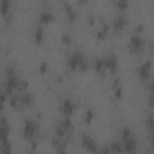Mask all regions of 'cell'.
I'll use <instances>...</instances> for the list:
<instances>
[{"mask_svg": "<svg viewBox=\"0 0 154 154\" xmlns=\"http://www.w3.org/2000/svg\"><path fill=\"white\" fill-rule=\"evenodd\" d=\"M76 109V105L71 99H65L60 106V111L65 117H70Z\"/></svg>", "mask_w": 154, "mask_h": 154, "instance_id": "52a82bcc", "label": "cell"}, {"mask_svg": "<svg viewBox=\"0 0 154 154\" xmlns=\"http://www.w3.org/2000/svg\"><path fill=\"white\" fill-rule=\"evenodd\" d=\"M34 38H35V42H36L37 45H40V43L45 40V30H43V28H42L41 25L36 26L35 32H34Z\"/></svg>", "mask_w": 154, "mask_h": 154, "instance_id": "5bb4252c", "label": "cell"}, {"mask_svg": "<svg viewBox=\"0 0 154 154\" xmlns=\"http://www.w3.org/2000/svg\"><path fill=\"white\" fill-rule=\"evenodd\" d=\"M150 73H152V61L147 60L144 63H142L138 67V77L142 79V81H147L149 77H150Z\"/></svg>", "mask_w": 154, "mask_h": 154, "instance_id": "8992f818", "label": "cell"}, {"mask_svg": "<svg viewBox=\"0 0 154 154\" xmlns=\"http://www.w3.org/2000/svg\"><path fill=\"white\" fill-rule=\"evenodd\" d=\"M54 18H55V16H54L53 12L49 11V10H41L40 13H38V22H40V23L48 24V23L53 22Z\"/></svg>", "mask_w": 154, "mask_h": 154, "instance_id": "9c48e42d", "label": "cell"}, {"mask_svg": "<svg viewBox=\"0 0 154 154\" xmlns=\"http://www.w3.org/2000/svg\"><path fill=\"white\" fill-rule=\"evenodd\" d=\"M122 144H123V149H124V152H126V153H129V154L136 152L137 141H136V138H135L134 136H131V137L124 140V141L122 142Z\"/></svg>", "mask_w": 154, "mask_h": 154, "instance_id": "ba28073f", "label": "cell"}, {"mask_svg": "<svg viewBox=\"0 0 154 154\" xmlns=\"http://www.w3.org/2000/svg\"><path fill=\"white\" fill-rule=\"evenodd\" d=\"M19 99H20V103L22 105H24V106H32L34 105V102H35V96L31 94V93H23L20 96H19Z\"/></svg>", "mask_w": 154, "mask_h": 154, "instance_id": "4fadbf2b", "label": "cell"}, {"mask_svg": "<svg viewBox=\"0 0 154 154\" xmlns=\"http://www.w3.org/2000/svg\"><path fill=\"white\" fill-rule=\"evenodd\" d=\"M146 125L149 130H152V128H153V117L152 116H148V118L146 119Z\"/></svg>", "mask_w": 154, "mask_h": 154, "instance_id": "f1b7e54d", "label": "cell"}, {"mask_svg": "<svg viewBox=\"0 0 154 154\" xmlns=\"http://www.w3.org/2000/svg\"><path fill=\"white\" fill-rule=\"evenodd\" d=\"M114 5L118 10H126L129 6V1L128 0H118L114 2Z\"/></svg>", "mask_w": 154, "mask_h": 154, "instance_id": "7402d4cb", "label": "cell"}, {"mask_svg": "<svg viewBox=\"0 0 154 154\" xmlns=\"http://www.w3.org/2000/svg\"><path fill=\"white\" fill-rule=\"evenodd\" d=\"M143 46H144V42H143V38L138 35V34H135L130 37V43H129V49L131 53H138L143 49Z\"/></svg>", "mask_w": 154, "mask_h": 154, "instance_id": "3957f363", "label": "cell"}, {"mask_svg": "<svg viewBox=\"0 0 154 154\" xmlns=\"http://www.w3.org/2000/svg\"><path fill=\"white\" fill-rule=\"evenodd\" d=\"M108 30H109V25L108 24H103L101 26V29H99L96 31V38L97 40H105L107 34H108Z\"/></svg>", "mask_w": 154, "mask_h": 154, "instance_id": "e0dca14e", "label": "cell"}, {"mask_svg": "<svg viewBox=\"0 0 154 154\" xmlns=\"http://www.w3.org/2000/svg\"><path fill=\"white\" fill-rule=\"evenodd\" d=\"M131 136H134L131 129L128 128V126H125V128L123 129V131H122V138H123V141L126 140V138H129V137H131Z\"/></svg>", "mask_w": 154, "mask_h": 154, "instance_id": "603a6c76", "label": "cell"}, {"mask_svg": "<svg viewBox=\"0 0 154 154\" xmlns=\"http://www.w3.org/2000/svg\"><path fill=\"white\" fill-rule=\"evenodd\" d=\"M28 87H29V83L25 81V79H20L19 81V84H18V90L19 91H25L26 89H28Z\"/></svg>", "mask_w": 154, "mask_h": 154, "instance_id": "d4e9b609", "label": "cell"}, {"mask_svg": "<svg viewBox=\"0 0 154 154\" xmlns=\"http://www.w3.org/2000/svg\"><path fill=\"white\" fill-rule=\"evenodd\" d=\"M72 125H73V123H72L71 118H70V117H65V119L61 120V123H60L59 126H60L65 132H69V131L72 129Z\"/></svg>", "mask_w": 154, "mask_h": 154, "instance_id": "ac0fdd59", "label": "cell"}, {"mask_svg": "<svg viewBox=\"0 0 154 154\" xmlns=\"http://www.w3.org/2000/svg\"><path fill=\"white\" fill-rule=\"evenodd\" d=\"M61 41H63L64 43H66V45H71V42H72V38H71L70 34H67V32H64V34L61 35Z\"/></svg>", "mask_w": 154, "mask_h": 154, "instance_id": "484cf974", "label": "cell"}, {"mask_svg": "<svg viewBox=\"0 0 154 154\" xmlns=\"http://www.w3.org/2000/svg\"><path fill=\"white\" fill-rule=\"evenodd\" d=\"M88 66H89V64H88V61L87 60H84L81 65H79V67H78V70H81V71H85V70H88Z\"/></svg>", "mask_w": 154, "mask_h": 154, "instance_id": "4dcf8cb0", "label": "cell"}, {"mask_svg": "<svg viewBox=\"0 0 154 154\" xmlns=\"http://www.w3.org/2000/svg\"><path fill=\"white\" fill-rule=\"evenodd\" d=\"M0 13L8 19V17L11 18L12 14H11V2L8 0H2L0 1Z\"/></svg>", "mask_w": 154, "mask_h": 154, "instance_id": "8fae6325", "label": "cell"}, {"mask_svg": "<svg viewBox=\"0 0 154 154\" xmlns=\"http://www.w3.org/2000/svg\"><path fill=\"white\" fill-rule=\"evenodd\" d=\"M94 111L91 108H87L85 112H84V123L85 124H90L94 119Z\"/></svg>", "mask_w": 154, "mask_h": 154, "instance_id": "ffe728a7", "label": "cell"}, {"mask_svg": "<svg viewBox=\"0 0 154 154\" xmlns=\"http://www.w3.org/2000/svg\"><path fill=\"white\" fill-rule=\"evenodd\" d=\"M81 143H82L83 148H84L87 152H89V153H91V154L97 153V142H96L91 136H89L88 134H83V135H82V137H81Z\"/></svg>", "mask_w": 154, "mask_h": 154, "instance_id": "7a4b0ae2", "label": "cell"}, {"mask_svg": "<svg viewBox=\"0 0 154 154\" xmlns=\"http://www.w3.org/2000/svg\"><path fill=\"white\" fill-rule=\"evenodd\" d=\"M64 10H65V13H66L67 18L70 19V22H73L77 18V12L70 2H64Z\"/></svg>", "mask_w": 154, "mask_h": 154, "instance_id": "7c38bea8", "label": "cell"}, {"mask_svg": "<svg viewBox=\"0 0 154 154\" xmlns=\"http://www.w3.org/2000/svg\"><path fill=\"white\" fill-rule=\"evenodd\" d=\"M109 149H111V152H112V154H122V153H124V149H123V144H122V142H118V141H113L112 143H111V146H109Z\"/></svg>", "mask_w": 154, "mask_h": 154, "instance_id": "2e32d148", "label": "cell"}, {"mask_svg": "<svg viewBox=\"0 0 154 154\" xmlns=\"http://www.w3.org/2000/svg\"><path fill=\"white\" fill-rule=\"evenodd\" d=\"M40 129V125L37 122L32 120V119H26L24 122V126H23V136L26 140H31L35 134L37 132V130Z\"/></svg>", "mask_w": 154, "mask_h": 154, "instance_id": "6da1fadb", "label": "cell"}, {"mask_svg": "<svg viewBox=\"0 0 154 154\" xmlns=\"http://www.w3.org/2000/svg\"><path fill=\"white\" fill-rule=\"evenodd\" d=\"M8 101H10V106H12V107H17V106L20 103V99H19V95L12 94L11 96H8Z\"/></svg>", "mask_w": 154, "mask_h": 154, "instance_id": "44dd1931", "label": "cell"}, {"mask_svg": "<svg viewBox=\"0 0 154 154\" xmlns=\"http://www.w3.org/2000/svg\"><path fill=\"white\" fill-rule=\"evenodd\" d=\"M48 63L47 61H42L41 64H40V66H38V72L41 73V75H45L47 71H48Z\"/></svg>", "mask_w": 154, "mask_h": 154, "instance_id": "cb8c5ba5", "label": "cell"}, {"mask_svg": "<svg viewBox=\"0 0 154 154\" xmlns=\"http://www.w3.org/2000/svg\"><path fill=\"white\" fill-rule=\"evenodd\" d=\"M85 60L84 54L81 51H76L71 54L70 59H69V66L71 70H77L79 67V65Z\"/></svg>", "mask_w": 154, "mask_h": 154, "instance_id": "5b68a950", "label": "cell"}, {"mask_svg": "<svg viewBox=\"0 0 154 154\" xmlns=\"http://www.w3.org/2000/svg\"><path fill=\"white\" fill-rule=\"evenodd\" d=\"M94 70H95L96 73H100V75L106 72V69L103 66V63H102V59L101 58L95 60V63H94Z\"/></svg>", "mask_w": 154, "mask_h": 154, "instance_id": "d6986e66", "label": "cell"}, {"mask_svg": "<svg viewBox=\"0 0 154 154\" xmlns=\"http://www.w3.org/2000/svg\"><path fill=\"white\" fill-rule=\"evenodd\" d=\"M114 96L117 97V99H120L122 96H123V88L119 85V87H117V88H114Z\"/></svg>", "mask_w": 154, "mask_h": 154, "instance_id": "83f0119b", "label": "cell"}, {"mask_svg": "<svg viewBox=\"0 0 154 154\" xmlns=\"http://www.w3.org/2000/svg\"><path fill=\"white\" fill-rule=\"evenodd\" d=\"M100 154H112V152H111V149L109 148H102L101 149V152H100Z\"/></svg>", "mask_w": 154, "mask_h": 154, "instance_id": "1f68e13d", "label": "cell"}, {"mask_svg": "<svg viewBox=\"0 0 154 154\" xmlns=\"http://www.w3.org/2000/svg\"><path fill=\"white\" fill-rule=\"evenodd\" d=\"M102 59V63H103V66L106 69V71H111V73H116L117 69H118V58L117 55H113V54H109V55H106Z\"/></svg>", "mask_w": 154, "mask_h": 154, "instance_id": "277c9868", "label": "cell"}, {"mask_svg": "<svg viewBox=\"0 0 154 154\" xmlns=\"http://www.w3.org/2000/svg\"><path fill=\"white\" fill-rule=\"evenodd\" d=\"M13 75H17V72H16V70H14L13 67H11V66H8V67L6 69V77H7V76H13Z\"/></svg>", "mask_w": 154, "mask_h": 154, "instance_id": "f546056e", "label": "cell"}, {"mask_svg": "<svg viewBox=\"0 0 154 154\" xmlns=\"http://www.w3.org/2000/svg\"><path fill=\"white\" fill-rule=\"evenodd\" d=\"M126 23H128V20H126L125 17H123V16H117V17L113 19V29H114V31H117V32L123 31L124 28L126 26Z\"/></svg>", "mask_w": 154, "mask_h": 154, "instance_id": "30bf717a", "label": "cell"}, {"mask_svg": "<svg viewBox=\"0 0 154 154\" xmlns=\"http://www.w3.org/2000/svg\"><path fill=\"white\" fill-rule=\"evenodd\" d=\"M6 99H7V95L5 93H0V111L4 109V106H5V102H6Z\"/></svg>", "mask_w": 154, "mask_h": 154, "instance_id": "4316f807", "label": "cell"}, {"mask_svg": "<svg viewBox=\"0 0 154 154\" xmlns=\"http://www.w3.org/2000/svg\"><path fill=\"white\" fill-rule=\"evenodd\" d=\"M0 154H12V143L10 140L0 142Z\"/></svg>", "mask_w": 154, "mask_h": 154, "instance_id": "9a60e30c", "label": "cell"}]
</instances>
